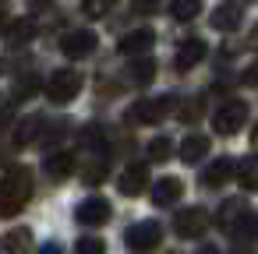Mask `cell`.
<instances>
[{"label":"cell","instance_id":"cell-1","mask_svg":"<svg viewBox=\"0 0 258 254\" xmlns=\"http://www.w3.org/2000/svg\"><path fill=\"white\" fill-rule=\"evenodd\" d=\"M32 198V173L25 166H11L4 177H0V215L11 219L18 215Z\"/></svg>","mask_w":258,"mask_h":254},{"label":"cell","instance_id":"cell-2","mask_svg":"<svg viewBox=\"0 0 258 254\" xmlns=\"http://www.w3.org/2000/svg\"><path fill=\"white\" fill-rule=\"evenodd\" d=\"M82 85H85V78H82L75 67H64V71H53V74H50L46 96H50V103L64 106V103H71V99L82 92Z\"/></svg>","mask_w":258,"mask_h":254},{"label":"cell","instance_id":"cell-3","mask_svg":"<svg viewBox=\"0 0 258 254\" xmlns=\"http://www.w3.org/2000/svg\"><path fill=\"white\" fill-rule=\"evenodd\" d=\"M244 124H247V103H244V99H230V103H223V106L216 110V117H212V131L223 134V138L237 134Z\"/></svg>","mask_w":258,"mask_h":254},{"label":"cell","instance_id":"cell-4","mask_svg":"<svg viewBox=\"0 0 258 254\" xmlns=\"http://www.w3.org/2000/svg\"><path fill=\"white\" fill-rule=\"evenodd\" d=\"M159 240H163V226H159L156 219H142V222H135V226L127 229V247H131L135 254L156 250Z\"/></svg>","mask_w":258,"mask_h":254},{"label":"cell","instance_id":"cell-5","mask_svg":"<svg viewBox=\"0 0 258 254\" xmlns=\"http://www.w3.org/2000/svg\"><path fill=\"white\" fill-rule=\"evenodd\" d=\"M209 229V212L205 208H184V212H177V219H173V233L180 236V240H195V236H202Z\"/></svg>","mask_w":258,"mask_h":254},{"label":"cell","instance_id":"cell-6","mask_svg":"<svg viewBox=\"0 0 258 254\" xmlns=\"http://www.w3.org/2000/svg\"><path fill=\"white\" fill-rule=\"evenodd\" d=\"M177 103L173 99H142V103H135L131 110H127V120L131 124H156V120H163V113H170Z\"/></svg>","mask_w":258,"mask_h":254},{"label":"cell","instance_id":"cell-7","mask_svg":"<svg viewBox=\"0 0 258 254\" xmlns=\"http://www.w3.org/2000/svg\"><path fill=\"white\" fill-rule=\"evenodd\" d=\"M240 22H244V0H223L212 15V29L219 32H233L240 29Z\"/></svg>","mask_w":258,"mask_h":254},{"label":"cell","instance_id":"cell-8","mask_svg":"<svg viewBox=\"0 0 258 254\" xmlns=\"http://www.w3.org/2000/svg\"><path fill=\"white\" fill-rule=\"evenodd\" d=\"M60 50H64V57H89L96 50V32L92 29H75V32L64 36Z\"/></svg>","mask_w":258,"mask_h":254},{"label":"cell","instance_id":"cell-9","mask_svg":"<svg viewBox=\"0 0 258 254\" xmlns=\"http://www.w3.org/2000/svg\"><path fill=\"white\" fill-rule=\"evenodd\" d=\"M145 187H149V170H145L142 162L127 166V170L117 177V191H120V194H127V198H138Z\"/></svg>","mask_w":258,"mask_h":254},{"label":"cell","instance_id":"cell-10","mask_svg":"<svg viewBox=\"0 0 258 254\" xmlns=\"http://www.w3.org/2000/svg\"><path fill=\"white\" fill-rule=\"evenodd\" d=\"M75 215H78L82 226H103V222L110 219V201H106V198H85Z\"/></svg>","mask_w":258,"mask_h":254},{"label":"cell","instance_id":"cell-11","mask_svg":"<svg viewBox=\"0 0 258 254\" xmlns=\"http://www.w3.org/2000/svg\"><path fill=\"white\" fill-rule=\"evenodd\" d=\"M230 177H237V162H233L230 155H223V159H212V162H209V170L202 173V184H205V187H223Z\"/></svg>","mask_w":258,"mask_h":254},{"label":"cell","instance_id":"cell-12","mask_svg":"<svg viewBox=\"0 0 258 254\" xmlns=\"http://www.w3.org/2000/svg\"><path fill=\"white\" fill-rule=\"evenodd\" d=\"M156 43V32L152 29H138V32H131L124 43H120V53L124 57H145V50Z\"/></svg>","mask_w":258,"mask_h":254},{"label":"cell","instance_id":"cell-13","mask_svg":"<svg viewBox=\"0 0 258 254\" xmlns=\"http://www.w3.org/2000/svg\"><path fill=\"white\" fill-rule=\"evenodd\" d=\"M202 60H205V43H202V39L180 43V50H177V71H191V67L202 64Z\"/></svg>","mask_w":258,"mask_h":254},{"label":"cell","instance_id":"cell-14","mask_svg":"<svg viewBox=\"0 0 258 254\" xmlns=\"http://www.w3.org/2000/svg\"><path fill=\"white\" fill-rule=\"evenodd\" d=\"M184 194V184L177 180V177H163L156 187H152V201L159 205V208H166V205H173L177 198Z\"/></svg>","mask_w":258,"mask_h":254},{"label":"cell","instance_id":"cell-15","mask_svg":"<svg viewBox=\"0 0 258 254\" xmlns=\"http://www.w3.org/2000/svg\"><path fill=\"white\" fill-rule=\"evenodd\" d=\"M32 247V233L29 229H11L0 236V254H25Z\"/></svg>","mask_w":258,"mask_h":254},{"label":"cell","instance_id":"cell-16","mask_svg":"<svg viewBox=\"0 0 258 254\" xmlns=\"http://www.w3.org/2000/svg\"><path fill=\"white\" fill-rule=\"evenodd\" d=\"M43 166H46L50 180H57V184H60V180H68V177H71V170H75V159H71L68 152H57V155H46V162H43Z\"/></svg>","mask_w":258,"mask_h":254},{"label":"cell","instance_id":"cell-17","mask_svg":"<svg viewBox=\"0 0 258 254\" xmlns=\"http://www.w3.org/2000/svg\"><path fill=\"white\" fill-rule=\"evenodd\" d=\"M230 236L237 240V243H247V240H258V215L247 208L240 219H237V226L230 229Z\"/></svg>","mask_w":258,"mask_h":254},{"label":"cell","instance_id":"cell-18","mask_svg":"<svg viewBox=\"0 0 258 254\" xmlns=\"http://www.w3.org/2000/svg\"><path fill=\"white\" fill-rule=\"evenodd\" d=\"M205 152H209V138H205V134H187V138L180 141V159H184V162H198Z\"/></svg>","mask_w":258,"mask_h":254},{"label":"cell","instance_id":"cell-19","mask_svg":"<svg viewBox=\"0 0 258 254\" xmlns=\"http://www.w3.org/2000/svg\"><path fill=\"white\" fill-rule=\"evenodd\" d=\"M244 212H247V205H244V201H226V205L219 208V229H226V233H230Z\"/></svg>","mask_w":258,"mask_h":254},{"label":"cell","instance_id":"cell-20","mask_svg":"<svg viewBox=\"0 0 258 254\" xmlns=\"http://www.w3.org/2000/svg\"><path fill=\"white\" fill-rule=\"evenodd\" d=\"M237 180H240V187H244V191H258V155H251V159H244V162H240Z\"/></svg>","mask_w":258,"mask_h":254},{"label":"cell","instance_id":"cell-21","mask_svg":"<svg viewBox=\"0 0 258 254\" xmlns=\"http://www.w3.org/2000/svg\"><path fill=\"white\" fill-rule=\"evenodd\" d=\"M202 11V0H170V15L177 22H191Z\"/></svg>","mask_w":258,"mask_h":254},{"label":"cell","instance_id":"cell-22","mask_svg":"<svg viewBox=\"0 0 258 254\" xmlns=\"http://www.w3.org/2000/svg\"><path fill=\"white\" fill-rule=\"evenodd\" d=\"M145 152H149V162H166L173 155V145H170V138H152Z\"/></svg>","mask_w":258,"mask_h":254},{"label":"cell","instance_id":"cell-23","mask_svg":"<svg viewBox=\"0 0 258 254\" xmlns=\"http://www.w3.org/2000/svg\"><path fill=\"white\" fill-rule=\"evenodd\" d=\"M131 74H135V81H138V85H149V81H152V74H156V64H152L149 57H142V60L131 67Z\"/></svg>","mask_w":258,"mask_h":254},{"label":"cell","instance_id":"cell-24","mask_svg":"<svg viewBox=\"0 0 258 254\" xmlns=\"http://www.w3.org/2000/svg\"><path fill=\"white\" fill-rule=\"evenodd\" d=\"M75 254H106V243L99 236H82L75 243Z\"/></svg>","mask_w":258,"mask_h":254},{"label":"cell","instance_id":"cell-25","mask_svg":"<svg viewBox=\"0 0 258 254\" xmlns=\"http://www.w3.org/2000/svg\"><path fill=\"white\" fill-rule=\"evenodd\" d=\"M113 4H117V0H85V15L89 18H103V15H110Z\"/></svg>","mask_w":258,"mask_h":254},{"label":"cell","instance_id":"cell-26","mask_svg":"<svg viewBox=\"0 0 258 254\" xmlns=\"http://www.w3.org/2000/svg\"><path fill=\"white\" fill-rule=\"evenodd\" d=\"M36 85H39V78H36V74L22 78V81H18V99H32V96H36Z\"/></svg>","mask_w":258,"mask_h":254},{"label":"cell","instance_id":"cell-27","mask_svg":"<svg viewBox=\"0 0 258 254\" xmlns=\"http://www.w3.org/2000/svg\"><path fill=\"white\" fill-rule=\"evenodd\" d=\"M36 131H39V120H29V127H22V131H18V141H15V145H32Z\"/></svg>","mask_w":258,"mask_h":254},{"label":"cell","instance_id":"cell-28","mask_svg":"<svg viewBox=\"0 0 258 254\" xmlns=\"http://www.w3.org/2000/svg\"><path fill=\"white\" fill-rule=\"evenodd\" d=\"M163 4L159 0H135V15H156Z\"/></svg>","mask_w":258,"mask_h":254},{"label":"cell","instance_id":"cell-29","mask_svg":"<svg viewBox=\"0 0 258 254\" xmlns=\"http://www.w3.org/2000/svg\"><path fill=\"white\" fill-rule=\"evenodd\" d=\"M11 29H15V32H8L11 39H29V36H32V22H18V25H11Z\"/></svg>","mask_w":258,"mask_h":254},{"label":"cell","instance_id":"cell-30","mask_svg":"<svg viewBox=\"0 0 258 254\" xmlns=\"http://www.w3.org/2000/svg\"><path fill=\"white\" fill-rule=\"evenodd\" d=\"M8 22H11V4H8V0H0V32L8 29Z\"/></svg>","mask_w":258,"mask_h":254},{"label":"cell","instance_id":"cell-31","mask_svg":"<svg viewBox=\"0 0 258 254\" xmlns=\"http://www.w3.org/2000/svg\"><path fill=\"white\" fill-rule=\"evenodd\" d=\"M244 81H247V85H258V64H254V67H247V74H244Z\"/></svg>","mask_w":258,"mask_h":254},{"label":"cell","instance_id":"cell-32","mask_svg":"<svg viewBox=\"0 0 258 254\" xmlns=\"http://www.w3.org/2000/svg\"><path fill=\"white\" fill-rule=\"evenodd\" d=\"M39 254H64V247L60 243H46V247H39Z\"/></svg>","mask_w":258,"mask_h":254},{"label":"cell","instance_id":"cell-33","mask_svg":"<svg viewBox=\"0 0 258 254\" xmlns=\"http://www.w3.org/2000/svg\"><path fill=\"white\" fill-rule=\"evenodd\" d=\"M251 46H254V50H258V25H254V29H251Z\"/></svg>","mask_w":258,"mask_h":254},{"label":"cell","instance_id":"cell-34","mask_svg":"<svg viewBox=\"0 0 258 254\" xmlns=\"http://www.w3.org/2000/svg\"><path fill=\"white\" fill-rule=\"evenodd\" d=\"M198 254H219V250H216V247H202Z\"/></svg>","mask_w":258,"mask_h":254},{"label":"cell","instance_id":"cell-35","mask_svg":"<svg viewBox=\"0 0 258 254\" xmlns=\"http://www.w3.org/2000/svg\"><path fill=\"white\" fill-rule=\"evenodd\" d=\"M251 134H254V141H258V124H254V131H251Z\"/></svg>","mask_w":258,"mask_h":254}]
</instances>
